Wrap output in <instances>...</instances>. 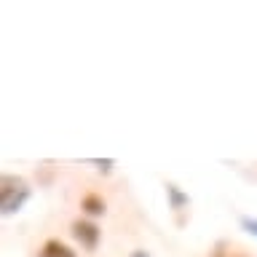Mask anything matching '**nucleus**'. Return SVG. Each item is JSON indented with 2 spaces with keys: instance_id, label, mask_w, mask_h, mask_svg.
Returning <instances> with one entry per match:
<instances>
[{
  "instance_id": "nucleus-1",
  "label": "nucleus",
  "mask_w": 257,
  "mask_h": 257,
  "mask_svg": "<svg viewBox=\"0 0 257 257\" xmlns=\"http://www.w3.org/2000/svg\"><path fill=\"white\" fill-rule=\"evenodd\" d=\"M30 182L24 177H16V174H3L0 180V209L3 214H14L27 204L30 198Z\"/></svg>"
},
{
  "instance_id": "nucleus-2",
  "label": "nucleus",
  "mask_w": 257,
  "mask_h": 257,
  "mask_svg": "<svg viewBox=\"0 0 257 257\" xmlns=\"http://www.w3.org/2000/svg\"><path fill=\"white\" fill-rule=\"evenodd\" d=\"M72 236H75V241L83 249H96V244H99V228L91 222V220H75L72 222Z\"/></svg>"
},
{
  "instance_id": "nucleus-3",
  "label": "nucleus",
  "mask_w": 257,
  "mask_h": 257,
  "mask_svg": "<svg viewBox=\"0 0 257 257\" xmlns=\"http://www.w3.org/2000/svg\"><path fill=\"white\" fill-rule=\"evenodd\" d=\"M40 257H78L72 249L64 244V241H59V238H48L46 244H43V249H40Z\"/></svg>"
},
{
  "instance_id": "nucleus-4",
  "label": "nucleus",
  "mask_w": 257,
  "mask_h": 257,
  "mask_svg": "<svg viewBox=\"0 0 257 257\" xmlns=\"http://www.w3.org/2000/svg\"><path fill=\"white\" fill-rule=\"evenodd\" d=\"M80 209H83L86 214H91V217L104 214V198H102V196H96V193H88V196L80 201Z\"/></svg>"
},
{
  "instance_id": "nucleus-5",
  "label": "nucleus",
  "mask_w": 257,
  "mask_h": 257,
  "mask_svg": "<svg viewBox=\"0 0 257 257\" xmlns=\"http://www.w3.org/2000/svg\"><path fill=\"white\" fill-rule=\"evenodd\" d=\"M166 193H169V198H172V206L174 209L188 206V196H182V193L177 190V185H166Z\"/></svg>"
},
{
  "instance_id": "nucleus-6",
  "label": "nucleus",
  "mask_w": 257,
  "mask_h": 257,
  "mask_svg": "<svg viewBox=\"0 0 257 257\" xmlns=\"http://www.w3.org/2000/svg\"><path fill=\"white\" fill-rule=\"evenodd\" d=\"M241 225H244V228L252 233V236H257V220H249V217H244V220H241Z\"/></svg>"
},
{
  "instance_id": "nucleus-7",
  "label": "nucleus",
  "mask_w": 257,
  "mask_h": 257,
  "mask_svg": "<svg viewBox=\"0 0 257 257\" xmlns=\"http://www.w3.org/2000/svg\"><path fill=\"white\" fill-rule=\"evenodd\" d=\"M128 257H150V252H145V249H134Z\"/></svg>"
},
{
  "instance_id": "nucleus-8",
  "label": "nucleus",
  "mask_w": 257,
  "mask_h": 257,
  "mask_svg": "<svg viewBox=\"0 0 257 257\" xmlns=\"http://www.w3.org/2000/svg\"><path fill=\"white\" fill-rule=\"evenodd\" d=\"M214 257H225V254H214Z\"/></svg>"
}]
</instances>
